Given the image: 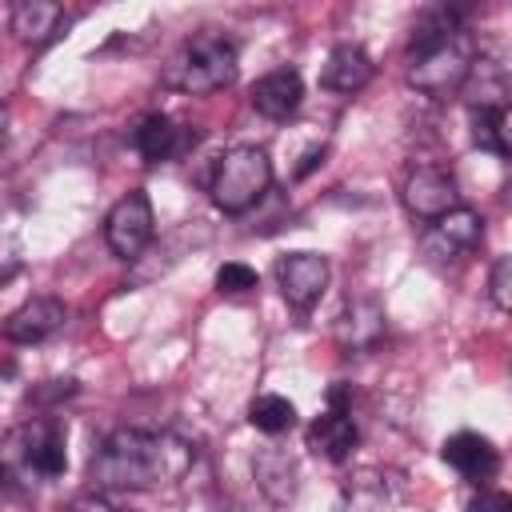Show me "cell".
<instances>
[{"label": "cell", "mask_w": 512, "mask_h": 512, "mask_svg": "<svg viewBox=\"0 0 512 512\" xmlns=\"http://www.w3.org/2000/svg\"><path fill=\"white\" fill-rule=\"evenodd\" d=\"M240 72V52L236 44L216 32V28H200L192 40H184V48L176 52V60L164 72V84L188 96H208L220 92L236 80Z\"/></svg>", "instance_id": "cell-3"}, {"label": "cell", "mask_w": 512, "mask_h": 512, "mask_svg": "<svg viewBox=\"0 0 512 512\" xmlns=\"http://www.w3.org/2000/svg\"><path fill=\"white\" fill-rule=\"evenodd\" d=\"M272 184V160L264 148L256 144H236L228 148L220 160H216V172H212V204L228 216H240L248 212Z\"/></svg>", "instance_id": "cell-4"}, {"label": "cell", "mask_w": 512, "mask_h": 512, "mask_svg": "<svg viewBox=\"0 0 512 512\" xmlns=\"http://www.w3.org/2000/svg\"><path fill=\"white\" fill-rule=\"evenodd\" d=\"M468 512H512V492H480L472 504H468Z\"/></svg>", "instance_id": "cell-24"}, {"label": "cell", "mask_w": 512, "mask_h": 512, "mask_svg": "<svg viewBox=\"0 0 512 512\" xmlns=\"http://www.w3.org/2000/svg\"><path fill=\"white\" fill-rule=\"evenodd\" d=\"M380 332H384V312L372 300L352 304V312H344L336 324V336L344 348H372L380 340Z\"/></svg>", "instance_id": "cell-17"}, {"label": "cell", "mask_w": 512, "mask_h": 512, "mask_svg": "<svg viewBox=\"0 0 512 512\" xmlns=\"http://www.w3.org/2000/svg\"><path fill=\"white\" fill-rule=\"evenodd\" d=\"M304 100V80L296 68H276V72H264L256 84H252V108L268 120H288Z\"/></svg>", "instance_id": "cell-12"}, {"label": "cell", "mask_w": 512, "mask_h": 512, "mask_svg": "<svg viewBox=\"0 0 512 512\" xmlns=\"http://www.w3.org/2000/svg\"><path fill=\"white\" fill-rule=\"evenodd\" d=\"M68 324V308L56 296H32L24 300L8 320H4V336L12 344H44L52 340L60 328Z\"/></svg>", "instance_id": "cell-10"}, {"label": "cell", "mask_w": 512, "mask_h": 512, "mask_svg": "<svg viewBox=\"0 0 512 512\" xmlns=\"http://www.w3.org/2000/svg\"><path fill=\"white\" fill-rule=\"evenodd\" d=\"M372 72H376V64H372V56H368L360 44H336V48L328 52V60H324L320 84H324L328 92L352 96V92H360V88L372 80Z\"/></svg>", "instance_id": "cell-14"}, {"label": "cell", "mask_w": 512, "mask_h": 512, "mask_svg": "<svg viewBox=\"0 0 512 512\" xmlns=\"http://www.w3.org/2000/svg\"><path fill=\"white\" fill-rule=\"evenodd\" d=\"M276 284L292 308L308 312L328 288V260L320 252H288L276 260Z\"/></svg>", "instance_id": "cell-9"}, {"label": "cell", "mask_w": 512, "mask_h": 512, "mask_svg": "<svg viewBox=\"0 0 512 512\" xmlns=\"http://www.w3.org/2000/svg\"><path fill=\"white\" fill-rule=\"evenodd\" d=\"M464 12L460 8H428L412 24L408 40V84L432 100H444L468 84L476 72V48L472 36L464 32Z\"/></svg>", "instance_id": "cell-2"}, {"label": "cell", "mask_w": 512, "mask_h": 512, "mask_svg": "<svg viewBox=\"0 0 512 512\" xmlns=\"http://www.w3.org/2000/svg\"><path fill=\"white\" fill-rule=\"evenodd\" d=\"M356 444H360V432H356L352 416L340 408V400H332V408L324 416H316L312 428H308V448L320 452L332 464H344Z\"/></svg>", "instance_id": "cell-13"}, {"label": "cell", "mask_w": 512, "mask_h": 512, "mask_svg": "<svg viewBox=\"0 0 512 512\" xmlns=\"http://www.w3.org/2000/svg\"><path fill=\"white\" fill-rule=\"evenodd\" d=\"M64 28H68V16H64V8L52 4V0H20V4L12 8V32H16L24 44H32V48L56 40Z\"/></svg>", "instance_id": "cell-15"}, {"label": "cell", "mask_w": 512, "mask_h": 512, "mask_svg": "<svg viewBox=\"0 0 512 512\" xmlns=\"http://www.w3.org/2000/svg\"><path fill=\"white\" fill-rule=\"evenodd\" d=\"M216 288L228 292V296H236V292H252V288H256V272H252L248 264H240V260H228V264L216 268Z\"/></svg>", "instance_id": "cell-21"}, {"label": "cell", "mask_w": 512, "mask_h": 512, "mask_svg": "<svg viewBox=\"0 0 512 512\" xmlns=\"http://www.w3.org/2000/svg\"><path fill=\"white\" fill-rule=\"evenodd\" d=\"M496 156H512V104L496 108Z\"/></svg>", "instance_id": "cell-23"}, {"label": "cell", "mask_w": 512, "mask_h": 512, "mask_svg": "<svg viewBox=\"0 0 512 512\" xmlns=\"http://www.w3.org/2000/svg\"><path fill=\"white\" fill-rule=\"evenodd\" d=\"M484 240V220L480 212L472 208H456L440 220H432V228L424 232V260L436 264V268H448V264H460L468 260Z\"/></svg>", "instance_id": "cell-7"}, {"label": "cell", "mask_w": 512, "mask_h": 512, "mask_svg": "<svg viewBox=\"0 0 512 512\" xmlns=\"http://www.w3.org/2000/svg\"><path fill=\"white\" fill-rule=\"evenodd\" d=\"M4 460H8V480H16V472L44 476V480L64 476V468H68L64 428L52 420H28V424L12 428L4 440Z\"/></svg>", "instance_id": "cell-5"}, {"label": "cell", "mask_w": 512, "mask_h": 512, "mask_svg": "<svg viewBox=\"0 0 512 512\" xmlns=\"http://www.w3.org/2000/svg\"><path fill=\"white\" fill-rule=\"evenodd\" d=\"M68 512H116V508H112V504H108L100 492H88V496H76Z\"/></svg>", "instance_id": "cell-25"}, {"label": "cell", "mask_w": 512, "mask_h": 512, "mask_svg": "<svg viewBox=\"0 0 512 512\" xmlns=\"http://www.w3.org/2000/svg\"><path fill=\"white\" fill-rule=\"evenodd\" d=\"M404 208L416 216V220H440L448 212L460 208V188L452 180L448 168H436V164H416L408 176H404Z\"/></svg>", "instance_id": "cell-8"}, {"label": "cell", "mask_w": 512, "mask_h": 512, "mask_svg": "<svg viewBox=\"0 0 512 512\" xmlns=\"http://www.w3.org/2000/svg\"><path fill=\"white\" fill-rule=\"evenodd\" d=\"M256 480H260V488H264L276 504H288V500L296 496V464H292V456H284V452H264V456L256 460Z\"/></svg>", "instance_id": "cell-18"}, {"label": "cell", "mask_w": 512, "mask_h": 512, "mask_svg": "<svg viewBox=\"0 0 512 512\" xmlns=\"http://www.w3.org/2000/svg\"><path fill=\"white\" fill-rule=\"evenodd\" d=\"M196 448L172 432L116 428L92 456V484L116 492H148L188 476Z\"/></svg>", "instance_id": "cell-1"}, {"label": "cell", "mask_w": 512, "mask_h": 512, "mask_svg": "<svg viewBox=\"0 0 512 512\" xmlns=\"http://www.w3.org/2000/svg\"><path fill=\"white\" fill-rule=\"evenodd\" d=\"M488 296L500 312H512V256H500L488 276Z\"/></svg>", "instance_id": "cell-22"}, {"label": "cell", "mask_w": 512, "mask_h": 512, "mask_svg": "<svg viewBox=\"0 0 512 512\" xmlns=\"http://www.w3.org/2000/svg\"><path fill=\"white\" fill-rule=\"evenodd\" d=\"M440 456H444L448 468H456L472 484H488L500 472V452L480 432H456V436H448L444 448H440Z\"/></svg>", "instance_id": "cell-11"}, {"label": "cell", "mask_w": 512, "mask_h": 512, "mask_svg": "<svg viewBox=\"0 0 512 512\" xmlns=\"http://www.w3.org/2000/svg\"><path fill=\"white\" fill-rule=\"evenodd\" d=\"M248 420H252V428H260V432H268V436H280V432H288V428L296 424V404H292L288 396L264 392V396H256V400L248 404Z\"/></svg>", "instance_id": "cell-19"}, {"label": "cell", "mask_w": 512, "mask_h": 512, "mask_svg": "<svg viewBox=\"0 0 512 512\" xmlns=\"http://www.w3.org/2000/svg\"><path fill=\"white\" fill-rule=\"evenodd\" d=\"M344 496H348V512H388V504H392L384 496V476H376V472L356 476Z\"/></svg>", "instance_id": "cell-20"}, {"label": "cell", "mask_w": 512, "mask_h": 512, "mask_svg": "<svg viewBox=\"0 0 512 512\" xmlns=\"http://www.w3.org/2000/svg\"><path fill=\"white\" fill-rule=\"evenodd\" d=\"M504 204H508V208H512V184H508V188H504Z\"/></svg>", "instance_id": "cell-26"}, {"label": "cell", "mask_w": 512, "mask_h": 512, "mask_svg": "<svg viewBox=\"0 0 512 512\" xmlns=\"http://www.w3.org/2000/svg\"><path fill=\"white\" fill-rule=\"evenodd\" d=\"M152 232H156V216H152V200L144 188H132L128 196H120L104 220V240L112 256L120 260H136L148 248Z\"/></svg>", "instance_id": "cell-6"}, {"label": "cell", "mask_w": 512, "mask_h": 512, "mask_svg": "<svg viewBox=\"0 0 512 512\" xmlns=\"http://www.w3.org/2000/svg\"><path fill=\"white\" fill-rule=\"evenodd\" d=\"M132 144H136V152H140L148 164L172 160V156L184 148L180 128H176V124H172V116H164V112L144 116V120L136 124V132H132Z\"/></svg>", "instance_id": "cell-16"}]
</instances>
